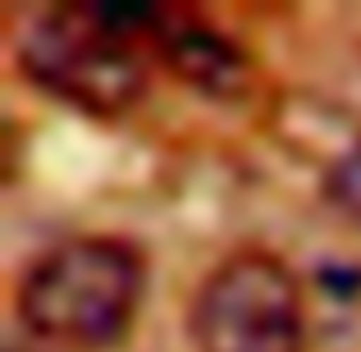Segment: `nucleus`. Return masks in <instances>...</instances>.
Returning a JSON list of instances; mask_svg holds the SVG:
<instances>
[{"label": "nucleus", "mask_w": 361, "mask_h": 352, "mask_svg": "<svg viewBox=\"0 0 361 352\" xmlns=\"http://www.w3.org/2000/svg\"><path fill=\"white\" fill-rule=\"evenodd\" d=\"M156 9L123 5H51L23 18L18 64L42 92L87 115H123L147 92V42Z\"/></svg>", "instance_id": "obj_1"}, {"label": "nucleus", "mask_w": 361, "mask_h": 352, "mask_svg": "<svg viewBox=\"0 0 361 352\" xmlns=\"http://www.w3.org/2000/svg\"><path fill=\"white\" fill-rule=\"evenodd\" d=\"M142 256L123 238H73L18 284V320L46 344L97 352L128 334L142 302Z\"/></svg>", "instance_id": "obj_2"}, {"label": "nucleus", "mask_w": 361, "mask_h": 352, "mask_svg": "<svg viewBox=\"0 0 361 352\" xmlns=\"http://www.w3.org/2000/svg\"><path fill=\"white\" fill-rule=\"evenodd\" d=\"M302 289L288 265L270 252L229 256L197 289V352H302Z\"/></svg>", "instance_id": "obj_3"}, {"label": "nucleus", "mask_w": 361, "mask_h": 352, "mask_svg": "<svg viewBox=\"0 0 361 352\" xmlns=\"http://www.w3.org/2000/svg\"><path fill=\"white\" fill-rule=\"evenodd\" d=\"M147 42L165 55V64L178 73V78L197 83V87L215 92V97H229V92L243 87L247 78V64L243 55L224 42L220 32L192 23V18H178V14H151V32Z\"/></svg>", "instance_id": "obj_4"}, {"label": "nucleus", "mask_w": 361, "mask_h": 352, "mask_svg": "<svg viewBox=\"0 0 361 352\" xmlns=\"http://www.w3.org/2000/svg\"><path fill=\"white\" fill-rule=\"evenodd\" d=\"M325 193L353 224H361V147H353L325 178Z\"/></svg>", "instance_id": "obj_5"}]
</instances>
